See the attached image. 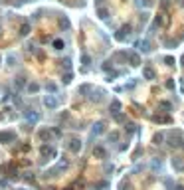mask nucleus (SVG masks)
Masks as SVG:
<instances>
[{
    "label": "nucleus",
    "mask_w": 184,
    "mask_h": 190,
    "mask_svg": "<svg viewBox=\"0 0 184 190\" xmlns=\"http://www.w3.org/2000/svg\"><path fill=\"white\" fill-rule=\"evenodd\" d=\"M14 139H16L14 131H2V133H0V143H12Z\"/></svg>",
    "instance_id": "f257e3e1"
},
{
    "label": "nucleus",
    "mask_w": 184,
    "mask_h": 190,
    "mask_svg": "<svg viewBox=\"0 0 184 190\" xmlns=\"http://www.w3.org/2000/svg\"><path fill=\"white\" fill-rule=\"evenodd\" d=\"M69 151H72V153H79V151H81V141H79V139H72V141H69Z\"/></svg>",
    "instance_id": "f03ea898"
},
{
    "label": "nucleus",
    "mask_w": 184,
    "mask_h": 190,
    "mask_svg": "<svg viewBox=\"0 0 184 190\" xmlns=\"http://www.w3.org/2000/svg\"><path fill=\"white\" fill-rule=\"evenodd\" d=\"M172 166L176 168L178 172H182L184 170V160H182V157H174L172 158Z\"/></svg>",
    "instance_id": "7ed1b4c3"
},
{
    "label": "nucleus",
    "mask_w": 184,
    "mask_h": 190,
    "mask_svg": "<svg viewBox=\"0 0 184 190\" xmlns=\"http://www.w3.org/2000/svg\"><path fill=\"white\" fill-rule=\"evenodd\" d=\"M44 105H46V107H48V109H56V105H57V101H56V97H52V95H48V97H46V99H44Z\"/></svg>",
    "instance_id": "20e7f679"
},
{
    "label": "nucleus",
    "mask_w": 184,
    "mask_h": 190,
    "mask_svg": "<svg viewBox=\"0 0 184 190\" xmlns=\"http://www.w3.org/2000/svg\"><path fill=\"white\" fill-rule=\"evenodd\" d=\"M105 149H103V147L101 145H97V147H95V149H93V157H97V158H105Z\"/></svg>",
    "instance_id": "39448f33"
},
{
    "label": "nucleus",
    "mask_w": 184,
    "mask_h": 190,
    "mask_svg": "<svg viewBox=\"0 0 184 190\" xmlns=\"http://www.w3.org/2000/svg\"><path fill=\"white\" fill-rule=\"evenodd\" d=\"M154 121H156V123H170V117L168 115H156Z\"/></svg>",
    "instance_id": "423d86ee"
},
{
    "label": "nucleus",
    "mask_w": 184,
    "mask_h": 190,
    "mask_svg": "<svg viewBox=\"0 0 184 190\" xmlns=\"http://www.w3.org/2000/svg\"><path fill=\"white\" fill-rule=\"evenodd\" d=\"M42 155H52V157H53V155H56V151H53L52 149V147H42Z\"/></svg>",
    "instance_id": "0eeeda50"
},
{
    "label": "nucleus",
    "mask_w": 184,
    "mask_h": 190,
    "mask_svg": "<svg viewBox=\"0 0 184 190\" xmlns=\"http://www.w3.org/2000/svg\"><path fill=\"white\" fill-rule=\"evenodd\" d=\"M101 131H103V123H97V125H95V129H93V133H95V135H99Z\"/></svg>",
    "instance_id": "6e6552de"
},
{
    "label": "nucleus",
    "mask_w": 184,
    "mask_h": 190,
    "mask_svg": "<svg viewBox=\"0 0 184 190\" xmlns=\"http://www.w3.org/2000/svg\"><path fill=\"white\" fill-rule=\"evenodd\" d=\"M26 117H28V121H38V115H36V113H26Z\"/></svg>",
    "instance_id": "1a4fd4ad"
},
{
    "label": "nucleus",
    "mask_w": 184,
    "mask_h": 190,
    "mask_svg": "<svg viewBox=\"0 0 184 190\" xmlns=\"http://www.w3.org/2000/svg\"><path fill=\"white\" fill-rule=\"evenodd\" d=\"M145 75H147L149 79H153L154 77V73H153V69H145Z\"/></svg>",
    "instance_id": "9d476101"
},
{
    "label": "nucleus",
    "mask_w": 184,
    "mask_h": 190,
    "mask_svg": "<svg viewBox=\"0 0 184 190\" xmlns=\"http://www.w3.org/2000/svg\"><path fill=\"white\" fill-rule=\"evenodd\" d=\"M160 107L164 109V111H168V109H170V103H166V101H162V103H160Z\"/></svg>",
    "instance_id": "9b49d317"
},
{
    "label": "nucleus",
    "mask_w": 184,
    "mask_h": 190,
    "mask_svg": "<svg viewBox=\"0 0 184 190\" xmlns=\"http://www.w3.org/2000/svg\"><path fill=\"white\" fill-rule=\"evenodd\" d=\"M109 139H111V141H117V139H119V135H117V133H111Z\"/></svg>",
    "instance_id": "f8f14e48"
},
{
    "label": "nucleus",
    "mask_w": 184,
    "mask_h": 190,
    "mask_svg": "<svg viewBox=\"0 0 184 190\" xmlns=\"http://www.w3.org/2000/svg\"><path fill=\"white\" fill-rule=\"evenodd\" d=\"M172 190H184V186H176V188H172Z\"/></svg>",
    "instance_id": "ddd939ff"
}]
</instances>
